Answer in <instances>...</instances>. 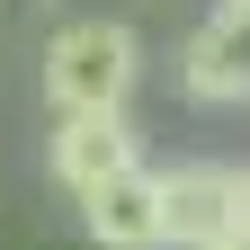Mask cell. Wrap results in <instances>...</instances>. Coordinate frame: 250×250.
Listing matches in <instances>:
<instances>
[{
  "instance_id": "obj_1",
  "label": "cell",
  "mask_w": 250,
  "mask_h": 250,
  "mask_svg": "<svg viewBox=\"0 0 250 250\" xmlns=\"http://www.w3.org/2000/svg\"><path fill=\"white\" fill-rule=\"evenodd\" d=\"M45 107L54 116H134V89H143V36L125 18H62L45 36Z\"/></svg>"
},
{
  "instance_id": "obj_2",
  "label": "cell",
  "mask_w": 250,
  "mask_h": 250,
  "mask_svg": "<svg viewBox=\"0 0 250 250\" xmlns=\"http://www.w3.org/2000/svg\"><path fill=\"white\" fill-rule=\"evenodd\" d=\"M170 81L206 116H250V0H214V18L188 27Z\"/></svg>"
},
{
  "instance_id": "obj_3",
  "label": "cell",
  "mask_w": 250,
  "mask_h": 250,
  "mask_svg": "<svg viewBox=\"0 0 250 250\" xmlns=\"http://www.w3.org/2000/svg\"><path fill=\"white\" fill-rule=\"evenodd\" d=\"M134 161H143L134 116H54V134H45V179L72 206L89 197V188H107L116 170H134Z\"/></svg>"
},
{
  "instance_id": "obj_7",
  "label": "cell",
  "mask_w": 250,
  "mask_h": 250,
  "mask_svg": "<svg viewBox=\"0 0 250 250\" xmlns=\"http://www.w3.org/2000/svg\"><path fill=\"white\" fill-rule=\"evenodd\" d=\"M241 214H250V170H241Z\"/></svg>"
},
{
  "instance_id": "obj_5",
  "label": "cell",
  "mask_w": 250,
  "mask_h": 250,
  "mask_svg": "<svg viewBox=\"0 0 250 250\" xmlns=\"http://www.w3.org/2000/svg\"><path fill=\"white\" fill-rule=\"evenodd\" d=\"M81 232L99 250H170V214H161V170L134 161L116 170L107 188H89L81 197Z\"/></svg>"
},
{
  "instance_id": "obj_4",
  "label": "cell",
  "mask_w": 250,
  "mask_h": 250,
  "mask_svg": "<svg viewBox=\"0 0 250 250\" xmlns=\"http://www.w3.org/2000/svg\"><path fill=\"white\" fill-rule=\"evenodd\" d=\"M161 214H170V250H206L241 224V170L232 161H170L161 170Z\"/></svg>"
},
{
  "instance_id": "obj_6",
  "label": "cell",
  "mask_w": 250,
  "mask_h": 250,
  "mask_svg": "<svg viewBox=\"0 0 250 250\" xmlns=\"http://www.w3.org/2000/svg\"><path fill=\"white\" fill-rule=\"evenodd\" d=\"M206 250H250V214H241V224H232L224 241H206Z\"/></svg>"
}]
</instances>
